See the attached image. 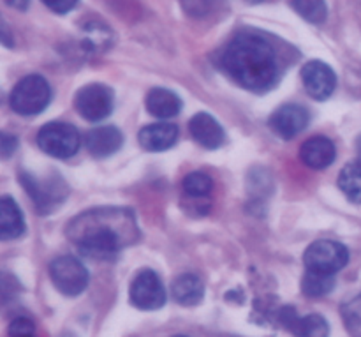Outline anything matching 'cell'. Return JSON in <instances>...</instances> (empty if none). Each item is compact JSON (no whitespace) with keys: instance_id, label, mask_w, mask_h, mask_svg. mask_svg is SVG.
<instances>
[{"instance_id":"6da1fadb","label":"cell","mask_w":361,"mask_h":337,"mask_svg":"<svg viewBox=\"0 0 361 337\" xmlns=\"http://www.w3.org/2000/svg\"><path fill=\"white\" fill-rule=\"evenodd\" d=\"M219 62L236 83L250 92L270 90L279 80V62L274 46L252 32L231 39L222 49Z\"/></svg>"},{"instance_id":"7a4b0ae2","label":"cell","mask_w":361,"mask_h":337,"mask_svg":"<svg viewBox=\"0 0 361 337\" xmlns=\"http://www.w3.org/2000/svg\"><path fill=\"white\" fill-rule=\"evenodd\" d=\"M111 212H90L87 215H81L90 225H85L87 228L83 232H73L74 242L83 256L97 261H108L118 254L122 249L123 240L116 230L111 228L108 218Z\"/></svg>"},{"instance_id":"3957f363","label":"cell","mask_w":361,"mask_h":337,"mask_svg":"<svg viewBox=\"0 0 361 337\" xmlns=\"http://www.w3.org/2000/svg\"><path fill=\"white\" fill-rule=\"evenodd\" d=\"M51 99V88L48 81L39 74H30L14 85L11 92V108L23 117L39 115Z\"/></svg>"},{"instance_id":"277c9868","label":"cell","mask_w":361,"mask_h":337,"mask_svg":"<svg viewBox=\"0 0 361 337\" xmlns=\"http://www.w3.org/2000/svg\"><path fill=\"white\" fill-rule=\"evenodd\" d=\"M81 143L80 133L66 122H49L37 133V145L44 154L56 159H69L78 152Z\"/></svg>"},{"instance_id":"5b68a950","label":"cell","mask_w":361,"mask_h":337,"mask_svg":"<svg viewBox=\"0 0 361 337\" xmlns=\"http://www.w3.org/2000/svg\"><path fill=\"white\" fill-rule=\"evenodd\" d=\"M303 261L307 265V271L335 276L348 265L349 251L344 244L335 242V240H316L305 251Z\"/></svg>"},{"instance_id":"8992f818","label":"cell","mask_w":361,"mask_h":337,"mask_svg":"<svg viewBox=\"0 0 361 337\" xmlns=\"http://www.w3.org/2000/svg\"><path fill=\"white\" fill-rule=\"evenodd\" d=\"M49 278L53 285L66 297H76L88 286V271L78 258L60 256L49 265Z\"/></svg>"},{"instance_id":"52a82bcc","label":"cell","mask_w":361,"mask_h":337,"mask_svg":"<svg viewBox=\"0 0 361 337\" xmlns=\"http://www.w3.org/2000/svg\"><path fill=\"white\" fill-rule=\"evenodd\" d=\"M130 302L141 311H157L166 304V288L161 278L154 271L147 268L136 276L129 290Z\"/></svg>"},{"instance_id":"ba28073f","label":"cell","mask_w":361,"mask_h":337,"mask_svg":"<svg viewBox=\"0 0 361 337\" xmlns=\"http://www.w3.org/2000/svg\"><path fill=\"white\" fill-rule=\"evenodd\" d=\"M113 90L102 83L87 85L76 94V110L88 122H99L109 117L113 112Z\"/></svg>"},{"instance_id":"9c48e42d","label":"cell","mask_w":361,"mask_h":337,"mask_svg":"<svg viewBox=\"0 0 361 337\" xmlns=\"http://www.w3.org/2000/svg\"><path fill=\"white\" fill-rule=\"evenodd\" d=\"M302 80L305 85V90L310 97L316 101H324L330 97L337 87V74L328 64L321 60H312L305 64L302 69Z\"/></svg>"},{"instance_id":"30bf717a","label":"cell","mask_w":361,"mask_h":337,"mask_svg":"<svg viewBox=\"0 0 361 337\" xmlns=\"http://www.w3.org/2000/svg\"><path fill=\"white\" fill-rule=\"evenodd\" d=\"M309 124V112L300 105H286L271 115L270 127L277 136L291 140Z\"/></svg>"},{"instance_id":"8fae6325","label":"cell","mask_w":361,"mask_h":337,"mask_svg":"<svg viewBox=\"0 0 361 337\" xmlns=\"http://www.w3.org/2000/svg\"><path fill=\"white\" fill-rule=\"evenodd\" d=\"M190 134H192L194 140L204 148H219L226 141L224 129H222L221 124L214 119L208 113L201 112L190 119L189 122Z\"/></svg>"},{"instance_id":"7c38bea8","label":"cell","mask_w":361,"mask_h":337,"mask_svg":"<svg viewBox=\"0 0 361 337\" xmlns=\"http://www.w3.org/2000/svg\"><path fill=\"white\" fill-rule=\"evenodd\" d=\"M123 136L116 127L102 126L88 131L85 136V147L95 158H108L122 147Z\"/></svg>"},{"instance_id":"4fadbf2b","label":"cell","mask_w":361,"mask_h":337,"mask_svg":"<svg viewBox=\"0 0 361 337\" xmlns=\"http://www.w3.org/2000/svg\"><path fill=\"white\" fill-rule=\"evenodd\" d=\"M335 145L326 136H314L307 140L300 148V158L305 166L312 170H324L335 161Z\"/></svg>"},{"instance_id":"5bb4252c","label":"cell","mask_w":361,"mask_h":337,"mask_svg":"<svg viewBox=\"0 0 361 337\" xmlns=\"http://www.w3.org/2000/svg\"><path fill=\"white\" fill-rule=\"evenodd\" d=\"M23 186L28 193L32 194V200L37 205L41 214H48L59 201L63 200L67 193H59V187H66L63 182L56 184V179L49 180V182H41L35 180L32 175H23Z\"/></svg>"},{"instance_id":"9a60e30c","label":"cell","mask_w":361,"mask_h":337,"mask_svg":"<svg viewBox=\"0 0 361 337\" xmlns=\"http://www.w3.org/2000/svg\"><path fill=\"white\" fill-rule=\"evenodd\" d=\"M140 145L145 150L150 152H162L171 148L178 140V127L173 124H150V126L143 127L137 134Z\"/></svg>"},{"instance_id":"2e32d148","label":"cell","mask_w":361,"mask_h":337,"mask_svg":"<svg viewBox=\"0 0 361 337\" xmlns=\"http://www.w3.org/2000/svg\"><path fill=\"white\" fill-rule=\"evenodd\" d=\"M25 233V221L16 201L4 196L0 201V237L2 240H16Z\"/></svg>"},{"instance_id":"e0dca14e","label":"cell","mask_w":361,"mask_h":337,"mask_svg":"<svg viewBox=\"0 0 361 337\" xmlns=\"http://www.w3.org/2000/svg\"><path fill=\"white\" fill-rule=\"evenodd\" d=\"M147 110L157 119H171L182 110V101L168 88H152L147 95Z\"/></svg>"},{"instance_id":"ac0fdd59","label":"cell","mask_w":361,"mask_h":337,"mask_svg":"<svg viewBox=\"0 0 361 337\" xmlns=\"http://www.w3.org/2000/svg\"><path fill=\"white\" fill-rule=\"evenodd\" d=\"M171 295L180 306H197L204 297V286L194 274H182L173 281Z\"/></svg>"},{"instance_id":"d6986e66","label":"cell","mask_w":361,"mask_h":337,"mask_svg":"<svg viewBox=\"0 0 361 337\" xmlns=\"http://www.w3.org/2000/svg\"><path fill=\"white\" fill-rule=\"evenodd\" d=\"M288 331L295 337H328L330 325L319 314H307V317H296Z\"/></svg>"},{"instance_id":"ffe728a7","label":"cell","mask_w":361,"mask_h":337,"mask_svg":"<svg viewBox=\"0 0 361 337\" xmlns=\"http://www.w3.org/2000/svg\"><path fill=\"white\" fill-rule=\"evenodd\" d=\"M335 288V278L330 274H321V272L307 271V274L303 276L302 281V292L307 297H314V299H321V297H326L328 293H331V290Z\"/></svg>"},{"instance_id":"44dd1931","label":"cell","mask_w":361,"mask_h":337,"mask_svg":"<svg viewBox=\"0 0 361 337\" xmlns=\"http://www.w3.org/2000/svg\"><path fill=\"white\" fill-rule=\"evenodd\" d=\"M338 187L355 203H361V162H351L338 175Z\"/></svg>"},{"instance_id":"7402d4cb","label":"cell","mask_w":361,"mask_h":337,"mask_svg":"<svg viewBox=\"0 0 361 337\" xmlns=\"http://www.w3.org/2000/svg\"><path fill=\"white\" fill-rule=\"evenodd\" d=\"M291 6L303 20L310 23H323L328 16V7L324 0H291Z\"/></svg>"},{"instance_id":"603a6c76","label":"cell","mask_w":361,"mask_h":337,"mask_svg":"<svg viewBox=\"0 0 361 337\" xmlns=\"http://www.w3.org/2000/svg\"><path fill=\"white\" fill-rule=\"evenodd\" d=\"M183 193L190 198H204L210 194L212 187H214V180L203 172H194L183 179L182 182Z\"/></svg>"},{"instance_id":"cb8c5ba5","label":"cell","mask_w":361,"mask_h":337,"mask_svg":"<svg viewBox=\"0 0 361 337\" xmlns=\"http://www.w3.org/2000/svg\"><path fill=\"white\" fill-rule=\"evenodd\" d=\"M342 318L353 337H361V295L342 306Z\"/></svg>"},{"instance_id":"d4e9b609","label":"cell","mask_w":361,"mask_h":337,"mask_svg":"<svg viewBox=\"0 0 361 337\" xmlns=\"http://www.w3.org/2000/svg\"><path fill=\"white\" fill-rule=\"evenodd\" d=\"M182 7L187 14L194 18H203L210 13V0H182Z\"/></svg>"},{"instance_id":"484cf974","label":"cell","mask_w":361,"mask_h":337,"mask_svg":"<svg viewBox=\"0 0 361 337\" xmlns=\"http://www.w3.org/2000/svg\"><path fill=\"white\" fill-rule=\"evenodd\" d=\"M21 334H35L34 321L28 318H16L9 325V336H21Z\"/></svg>"},{"instance_id":"4316f807","label":"cell","mask_w":361,"mask_h":337,"mask_svg":"<svg viewBox=\"0 0 361 337\" xmlns=\"http://www.w3.org/2000/svg\"><path fill=\"white\" fill-rule=\"evenodd\" d=\"M42 2H44L49 9L55 11V13L66 14L76 7L78 0H42Z\"/></svg>"},{"instance_id":"83f0119b","label":"cell","mask_w":361,"mask_h":337,"mask_svg":"<svg viewBox=\"0 0 361 337\" xmlns=\"http://www.w3.org/2000/svg\"><path fill=\"white\" fill-rule=\"evenodd\" d=\"M16 147H18L16 138L11 136V134H4L2 136V155L4 158H9V155L16 150Z\"/></svg>"},{"instance_id":"f1b7e54d","label":"cell","mask_w":361,"mask_h":337,"mask_svg":"<svg viewBox=\"0 0 361 337\" xmlns=\"http://www.w3.org/2000/svg\"><path fill=\"white\" fill-rule=\"evenodd\" d=\"M6 4L9 7H13V9L25 11V9H28V4H30V0H6Z\"/></svg>"},{"instance_id":"f546056e","label":"cell","mask_w":361,"mask_h":337,"mask_svg":"<svg viewBox=\"0 0 361 337\" xmlns=\"http://www.w3.org/2000/svg\"><path fill=\"white\" fill-rule=\"evenodd\" d=\"M9 337H35V334H21V336H9Z\"/></svg>"},{"instance_id":"4dcf8cb0","label":"cell","mask_w":361,"mask_h":337,"mask_svg":"<svg viewBox=\"0 0 361 337\" xmlns=\"http://www.w3.org/2000/svg\"><path fill=\"white\" fill-rule=\"evenodd\" d=\"M175 337H187V336H175Z\"/></svg>"}]
</instances>
